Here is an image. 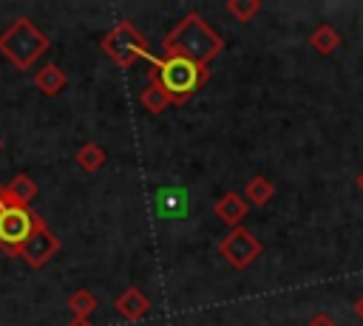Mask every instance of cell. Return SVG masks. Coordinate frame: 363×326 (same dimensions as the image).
Instances as JSON below:
<instances>
[{
    "mask_svg": "<svg viewBox=\"0 0 363 326\" xmlns=\"http://www.w3.org/2000/svg\"><path fill=\"white\" fill-rule=\"evenodd\" d=\"M37 213L28 207H0V249L6 255H20V247L31 235Z\"/></svg>",
    "mask_w": 363,
    "mask_h": 326,
    "instance_id": "obj_5",
    "label": "cell"
},
{
    "mask_svg": "<svg viewBox=\"0 0 363 326\" xmlns=\"http://www.w3.org/2000/svg\"><path fill=\"white\" fill-rule=\"evenodd\" d=\"M221 48L224 40L196 11L184 14L162 40V57H184L199 65H207L216 54H221Z\"/></svg>",
    "mask_w": 363,
    "mask_h": 326,
    "instance_id": "obj_1",
    "label": "cell"
},
{
    "mask_svg": "<svg viewBox=\"0 0 363 326\" xmlns=\"http://www.w3.org/2000/svg\"><path fill=\"white\" fill-rule=\"evenodd\" d=\"M48 48H51L48 37L28 17H17L6 31H0V54L17 71H28Z\"/></svg>",
    "mask_w": 363,
    "mask_h": 326,
    "instance_id": "obj_3",
    "label": "cell"
},
{
    "mask_svg": "<svg viewBox=\"0 0 363 326\" xmlns=\"http://www.w3.org/2000/svg\"><path fill=\"white\" fill-rule=\"evenodd\" d=\"M275 196V187H272V181L267 179V176H252L250 181H247V187H244V201H250V204H267L269 198Z\"/></svg>",
    "mask_w": 363,
    "mask_h": 326,
    "instance_id": "obj_15",
    "label": "cell"
},
{
    "mask_svg": "<svg viewBox=\"0 0 363 326\" xmlns=\"http://www.w3.org/2000/svg\"><path fill=\"white\" fill-rule=\"evenodd\" d=\"M224 11L230 17H235L238 23H250L261 11V0H227L224 3Z\"/></svg>",
    "mask_w": 363,
    "mask_h": 326,
    "instance_id": "obj_18",
    "label": "cell"
},
{
    "mask_svg": "<svg viewBox=\"0 0 363 326\" xmlns=\"http://www.w3.org/2000/svg\"><path fill=\"white\" fill-rule=\"evenodd\" d=\"M187 213H190V193H187V187H162V190H156V215L159 218H173V221H179V218H187Z\"/></svg>",
    "mask_w": 363,
    "mask_h": 326,
    "instance_id": "obj_8",
    "label": "cell"
},
{
    "mask_svg": "<svg viewBox=\"0 0 363 326\" xmlns=\"http://www.w3.org/2000/svg\"><path fill=\"white\" fill-rule=\"evenodd\" d=\"M354 315L363 320V295H357V300H354Z\"/></svg>",
    "mask_w": 363,
    "mask_h": 326,
    "instance_id": "obj_21",
    "label": "cell"
},
{
    "mask_svg": "<svg viewBox=\"0 0 363 326\" xmlns=\"http://www.w3.org/2000/svg\"><path fill=\"white\" fill-rule=\"evenodd\" d=\"M139 102L145 105V111H147V113H164V108L170 105L167 94H164L156 82H147V88L139 94Z\"/></svg>",
    "mask_w": 363,
    "mask_h": 326,
    "instance_id": "obj_16",
    "label": "cell"
},
{
    "mask_svg": "<svg viewBox=\"0 0 363 326\" xmlns=\"http://www.w3.org/2000/svg\"><path fill=\"white\" fill-rule=\"evenodd\" d=\"M34 85H37V91H43L45 96H57V94L68 85V77H65V71H62L57 62H48V65H43V68L34 74Z\"/></svg>",
    "mask_w": 363,
    "mask_h": 326,
    "instance_id": "obj_12",
    "label": "cell"
},
{
    "mask_svg": "<svg viewBox=\"0 0 363 326\" xmlns=\"http://www.w3.org/2000/svg\"><path fill=\"white\" fill-rule=\"evenodd\" d=\"M213 213H216L218 221H224L227 227H238V221L247 215V201H244V196H238V193H224V196L213 204Z\"/></svg>",
    "mask_w": 363,
    "mask_h": 326,
    "instance_id": "obj_11",
    "label": "cell"
},
{
    "mask_svg": "<svg viewBox=\"0 0 363 326\" xmlns=\"http://www.w3.org/2000/svg\"><path fill=\"white\" fill-rule=\"evenodd\" d=\"M218 249H221L224 261H227L233 269H247V266L264 252V244H261L250 230H244V227H233V230L221 238Z\"/></svg>",
    "mask_w": 363,
    "mask_h": 326,
    "instance_id": "obj_6",
    "label": "cell"
},
{
    "mask_svg": "<svg viewBox=\"0 0 363 326\" xmlns=\"http://www.w3.org/2000/svg\"><path fill=\"white\" fill-rule=\"evenodd\" d=\"M105 159H108V153H105V147L96 145V142H85V145L77 150V156H74V162H77L85 173H96V170L105 164Z\"/></svg>",
    "mask_w": 363,
    "mask_h": 326,
    "instance_id": "obj_14",
    "label": "cell"
},
{
    "mask_svg": "<svg viewBox=\"0 0 363 326\" xmlns=\"http://www.w3.org/2000/svg\"><path fill=\"white\" fill-rule=\"evenodd\" d=\"M113 309L125 317V320H142L147 312H150V300L142 289L136 286H128L116 300H113Z\"/></svg>",
    "mask_w": 363,
    "mask_h": 326,
    "instance_id": "obj_10",
    "label": "cell"
},
{
    "mask_svg": "<svg viewBox=\"0 0 363 326\" xmlns=\"http://www.w3.org/2000/svg\"><path fill=\"white\" fill-rule=\"evenodd\" d=\"M68 309L74 317H88L96 309V295L91 289H77L68 295Z\"/></svg>",
    "mask_w": 363,
    "mask_h": 326,
    "instance_id": "obj_17",
    "label": "cell"
},
{
    "mask_svg": "<svg viewBox=\"0 0 363 326\" xmlns=\"http://www.w3.org/2000/svg\"><path fill=\"white\" fill-rule=\"evenodd\" d=\"M99 48L119 65V68H130L136 60H147L150 57V45L147 40L136 31L133 23L128 20H119L99 43Z\"/></svg>",
    "mask_w": 363,
    "mask_h": 326,
    "instance_id": "obj_4",
    "label": "cell"
},
{
    "mask_svg": "<svg viewBox=\"0 0 363 326\" xmlns=\"http://www.w3.org/2000/svg\"><path fill=\"white\" fill-rule=\"evenodd\" d=\"M37 196V181L28 173H17L9 184L0 187V201L3 207H28Z\"/></svg>",
    "mask_w": 363,
    "mask_h": 326,
    "instance_id": "obj_9",
    "label": "cell"
},
{
    "mask_svg": "<svg viewBox=\"0 0 363 326\" xmlns=\"http://www.w3.org/2000/svg\"><path fill=\"white\" fill-rule=\"evenodd\" d=\"M303 326H337V323H335V317H332V315L318 312V315H312V317H309Z\"/></svg>",
    "mask_w": 363,
    "mask_h": 326,
    "instance_id": "obj_19",
    "label": "cell"
},
{
    "mask_svg": "<svg viewBox=\"0 0 363 326\" xmlns=\"http://www.w3.org/2000/svg\"><path fill=\"white\" fill-rule=\"evenodd\" d=\"M57 249H60V238H57V235L45 227V221L37 215V224H34L31 235L26 238V244L20 247V255H17V258H23L28 266L40 269V266H45V264L57 255Z\"/></svg>",
    "mask_w": 363,
    "mask_h": 326,
    "instance_id": "obj_7",
    "label": "cell"
},
{
    "mask_svg": "<svg viewBox=\"0 0 363 326\" xmlns=\"http://www.w3.org/2000/svg\"><path fill=\"white\" fill-rule=\"evenodd\" d=\"M147 82H156L170 105H184L201 82H207V65H199L184 57H147Z\"/></svg>",
    "mask_w": 363,
    "mask_h": 326,
    "instance_id": "obj_2",
    "label": "cell"
},
{
    "mask_svg": "<svg viewBox=\"0 0 363 326\" xmlns=\"http://www.w3.org/2000/svg\"><path fill=\"white\" fill-rule=\"evenodd\" d=\"M0 150H3V136H0Z\"/></svg>",
    "mask_w": 363,
    "mask_h": 326,
    "instance_id": "obj_23",
    "label": "cell"
},
{
    "mask_svg": "<svg viewBox=\"0 0 363 326\" xmlns=\"http://www.w3.org/2000/svg\"><path fill=\"white\" fill-rule=\"evenodd\" d=\"M65 326H94V323H91L88 317H71V320H68Z\"/></svg>",
    "mask_w": 363,
    "mask_h": 326,
    "instance_id": "obj_20",
    "label": "cell"
},
{
    "mask_svg": "<svg viewBox=\"0 0 363 326\" xmlns=\"http://www.w3.org/2000/svg\"><path fill=\"white\" fill-rule=\"evenodd\" d=\"M354 184H357V190H360V193H363V170H360V173H357V179H354Z\"/></svg>",
    "mask_w": 363,
    "mask_h": 326,
    "instance_id": "obj_22",
    "label": "cell"
},
{
    "mask_svg": "<svg viewBox=\"0 0 363 326\" xmlns=\"http://www.w3.org/2000/svg\"><path fill=\"white\" fill-rule=\"evenodd\" d=\"M309 45H312L320 57H329V54H335V51H337V45H340V34L335 31V26L320 23V26L309 34Z\"/></svg>",
    "mask_w": 363,
    "mask_h": 326,
    "instance_id": "obj_13",
    "label": "cell"
}]
</instances>
